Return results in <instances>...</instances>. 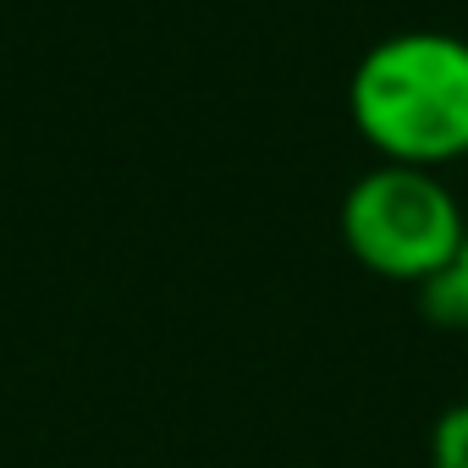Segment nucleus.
<instances>
[{
  "mask_svg": "<svg viewBox=\"0 0 468 468\" xmlns=\"http://www.w3.org/2000/svg\"><path fill=\"white\" fill-rule=\"evenodd\" d=\"M463 238H468V215L457 193L424 165L380 160L342 198V243L380 282H402L424 292L430 282L446 276Z\"/></svg>",
  "mask_w": 468,
  "mask_h": 468,
  "instance_id": "nucleus-2",
  "label": "nucleus"
},
{
  "mask_svg": "<svg viewBox=\"0 0 468 468\" xmlns=\"http://www.w3.org/2000/svg\"><path fill=\"white\" fill-rule=\"evenodd\" d=\"M430 468H468V402H452L430 430Z\"/></svg>",
  "mask_w": 468,
  "mask_h": 468,
  "instance_id": "nucleus-4",
  "label": "nucleus"
},
{
  "mask_svg": "<svg viewBox=\"0 0 468 468\" xmlns=\"http://www.w3.org/2000/svg\"><path fill=\"white\" fill-rule=\"evenodd\" d=\"M424 314L435 325H452V331H468V238L457 249V260L446 265L441 282L424 287Z\"/></svg>",
  "mask_w": 468,
  "mask_h": 468,
  "instance_id": "nucleus-3",
  "label": "nucleus"
},
{
  "mask_svg": "<svg viewBox=\"0 0 468 468\" xmlns=\"http://www.w3.org/2000/svg\"><path fill=\"white\" fill-rule=\"evenodd\" d=\"M347 111L364 144L391 165L468 160V39L402 28L369 45L347 78Z\"/></svg>",
  "mask_w": 468,
  "mask_h": 468,
  "instance_id": "nucleus-1",
  "label": "nucleus"
}]
</instances>
